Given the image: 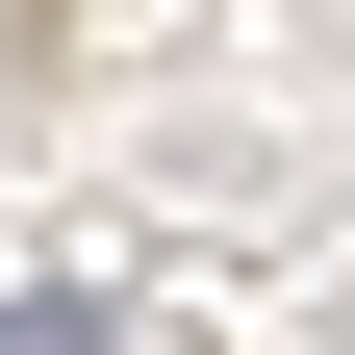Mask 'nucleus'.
Masks as SVG:
<instances>
[{"mask_svg":"<svg viewBox=\"0 0 355 355\" xmlns=\"http://www.w3.org/2000/svg\"><path fill=\"white\" fill-rule=\"evenodd\" d=\"M0 355H127V330H102L76 279H26V304H0Z\"/></svg>","mask_w":355,"mask_h":355,"instance_id":"nucleus-1","label":"nucleus"}]
</instances>
